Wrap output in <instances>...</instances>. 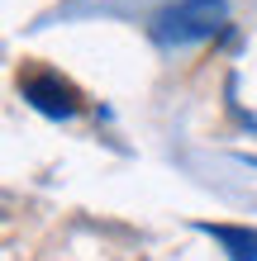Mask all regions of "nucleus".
Segmentation results:
<instances>
[{
  "label": "nucleus",
  "instance_id": "nucleus-3",
  "mask_svg": "<svg viewBox=\"0 0 257 261\" xmlns=\"http://www.w3.org/2000/svg\"><path fill=\"white\" fill-rule=\"evenodd\" d=\"M200 233L219 242L229 261H257V228H238V223H195Z\"/></svg>",
  "mask_w": 257,
  "mask_h": 261
},
{
  "label": "nucleus",
  "instance_id": "nucleus-1",
  "mask_svg": "<svg viewBox=\"0 0 257 261\" xmlns=\"http://www.w3.org/2000/svg\"><path fill=\"white\" fill-rule=\"evenodd\" d=\"M224 19H229V5L224 0H176L153 19V34L157 43L167 48H186V43H200V38H215Z\"/></svg>",
  "mask_w": 257,
  "mask_h": 261
},
{
  "label": "nucleus",
  "instance_id": "nucleus-2",
  "mask_svg": "<svg viewBox=\"0 0 257 261\" xmlns=\"http://www.w3.org/2000/svg\"><path fill=\"white\" fill-rule=\"evenodd\" d=\"M19 95L34 105L38 114H48V119L81 114V90L72 86L62 71H53V67H29V71H19Z\"/></svg>",
  "mask_w": 257,
  "mask_h": 261
}]
</instances>
